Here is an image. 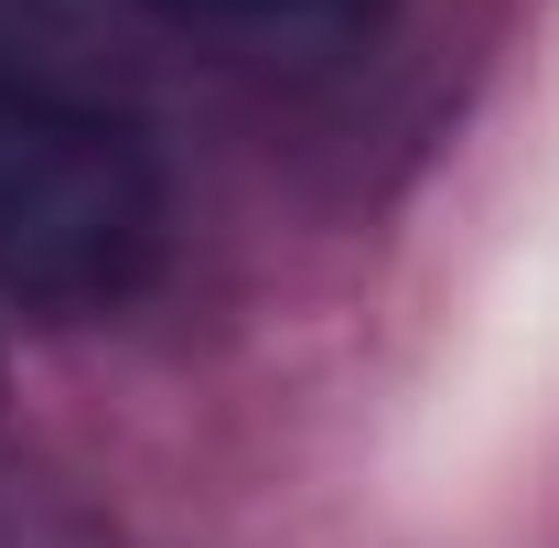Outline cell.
Listing matches in <instances>:
<instances>
[{"mask_svg": "<svg viewBox=\"0 0 559 548\" xmlns=\"http://www.w3.org/2000/svg\"><path fill=\"white\" fill-rule=\"evenodd\" d=\"M173 248L162 162L119 108L0 44V301L108 312Z\"/></svg>", "mask_w": 559, "mask_h": 548, "instance_id": "1", "label": "cell"}, {"mask_svg": "<svg viewBox=\"0 0 559 548\" xmlns=\"http://www.w3.org/2000/svg\"><path fill=\"white\" fill-rule=\"evenodd\" d=\"M130 11H162L183 33H237V44H334L366 33L388 0H130Z\"/></svg>", "mask_w": 559, "mask_h": 548, "instance_id": "2", "label": "cell"}]
</instances>
